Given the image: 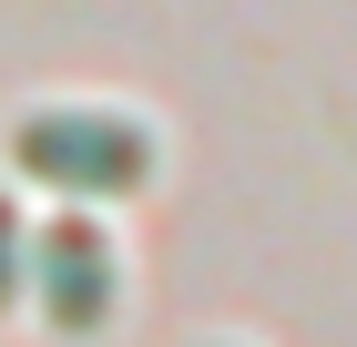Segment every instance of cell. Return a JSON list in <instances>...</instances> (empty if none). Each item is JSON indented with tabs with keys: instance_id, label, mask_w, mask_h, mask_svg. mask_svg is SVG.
<instances>
[{
	"instance_id": "6da1fadb",
	"label": "cell",
	"mask_w": 357,
	"mask_h": 347,
	"mask_svg": "<svg viewBox=\"0 0 357 347\" xmlns=\"http://www.w3.org/2000/svg\"><path fill=\"white\" fill-rule=\"evenodd\" d=\"M10 163L52 194H133L153 184V133L102 103H41L10 123Z\"/></svg>"
},
{
	"instance_id": "7a4b0ae2",
	"label": "cell",
	"mask_w": 357,
	"mask_h": 347,
	"mask_svg": "<svg viewBox=\"0 0 357 347\" xmlns=\"http://www.w3.org/2000/svg\"><path fill=\"white\" fill-rule=\"evenodd\" d=\"M21 286L41 296V317H52L61 337H92V327H112V296H123V256H112V235L92 225V214H61V225H41V235H31Z\"/></svg>"
},
{
	"instance_id": "3957f363",
	"label": "cell",
	"mask_w": 357,
	"mask_h": 347,
	"mask_svg": "<svg viewBox=\"0 0 357 347\" xmlns=\"http://www.w3.org/2000/svg\"><path fill=\"white\" fill-rule=\"evenodd\" d=\"M21 266H31V235H21V214H10V194H0V307L21 296Z\"/></svg>"
}]
</instances>
